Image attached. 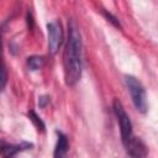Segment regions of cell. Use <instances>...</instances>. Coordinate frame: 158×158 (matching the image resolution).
Returning a JSON list of instances; mask_svg holds the SVG:
<instances>
[{
	"mask_svg": "<svg viewBox=\"0 0 158 158\" xmlns=\"http://www.w3.org/2000/svg\"><path fill=\"white\" fill-rule=\"evenodd\" d=\"M48 101H49V100H48V96H41L40 100H38V105H40V107H44L46 104H47Z\"/></svg>",
	"mask_w": 158,
	"mask_h": 158,
	"instance_id": "cell-11",
	"label": "cell"
},
{
	"mask_svg": "<svg viewBox=\"0 0 158 158\" xmlns=\"http://www.w3.org/2000/svg\"><path fill=\"white\" fill-rule=\"evenodd\" d=\"M47 31H48V51L51 54H56L62 44L63 40V32L59 22L52 21L47 25Z\"/></svg>",
	"mask_w": 158,
	"mask_h": 158,
	"instance_id": "cell-4",
	"label": "cell"
},
{
	"mask_svg": "<svg viewBox=\"0 0 158 158\" xmlns=\"http://www.w3.org/2000/svg\"><path fill=\"white\" fill-rule=\"evenodd\" d=\"M126 151L127 154L131 157H146L147 156V151H146V146L143 144V142L136 137H132L126 144Z\"/></svg>",
	"mask_w": 158,
	"mask_h": 158,
	"instance_id": "cell-5",
	"label": "cell"
},
{
	"mask_svg": "<svg viewBox=\"0 0 158 158\" xmlns=\"http://www.w3.org/2000/svg\"><path fill=\"white\" fill-rule=\"evenodd\" d=\"M81 36L77 23L70 20L68 23V38L63 52L64 80L69 86L75 85L81 77Z\"/></svg>",
	"mask_w": 158,
	"mask_h": 158,
	"instance_id": "cell-1",
	"label": "cell"
},
{
	"mask_svg": "<svg viewBox=\"0 0 158 158\" xmlns=\"http://www.w3.org/2000/svg\"><path fill=\"white\" fill-rule=\"evenodd\" d=\"M104 15H105V17L107 19V21H110L112 25H115L116 27H118V28H121V25H120V21L116 19V17H114L110 12H106V11H104Z\"/></svg>",
	"mask_w": 158,
	"mask_h": 158,
	"instance_id": "cell-10",
	"label": "cell"
},
{
	"mask_svg": "<svg viewBox=\"0 0 158 158\" xmlns=\"http://www.w3.org/2000/svg\"><path fill=\"white\" fill-rule=\"evenodd\" d=\"M112 109H114L115 116H116L117 122H118V126H120V132H121L122 142H123V144H126V143L133 137L131 120H130V117H128V115H127V112H126L123 105H122L121 101H118L117 99L114 100Z\"/></svg>",
	"mask_w": 158,
	"mask_h": 158,
	"instance_id": "cell-3",
	"label": "cell"
},
{
	"mask_svg": "<svg viewBox=\"0 0 158 158\" xmlns=\"http://www.w3.org/2000/svg\"><path fill=\"white\" fill-rule=\"evenodd\" d=\"M31 144L28 143H23V144H16V146H12V144H9V146H2L1 148V154L4 157H12L15 156L16 153H19L22 148H30Z\"/></svg>",
	"mask_w": 158,
	"mask_h": 158,
	"instance_id": "cell-7",
	"label": "cell"
},
{
	"mask_svg": "<svg viewBox=\"0 0 158 158\" xmlns=\"http://www.w3.org/2000/svg\"><path fill=\"white\" fill-rule=\"evenodd\" d=\"M44 64V58L40 56H31L27 58V67L31 70H38L43 67Z\"/></svg>",
	"mask_w": 158,
	"mask_h": 158,
	"instance_id": "cell-8",
	"label": "cell"
},
{
	"mask_svg": "<svg viewBox=\"0 0 158 158\" xmlns=\"http://www.w3.org/2000/svg\"><path fill=\"white\" fill-rule=\"evenodd\" d=\"M125 83L131 94V99H132V102H133L136 110L144 114L148 109V104H147V95H146V90H144L143 85L141 84V81L137 78H135L132 75H126Z\"/></svg>",
	"mask_w": 158,
	"mask_h": 158,
	"instance_id": "cell-2",
	"label": "cell"
},
{
	"mask_svg": "<svg viewBox=\"0 0 158 158\" xmlns=\"http://www.w3.org/2000/svg\"><path fill=\"white\" fill-rule=\"evenodd\" d=\"M5 84H6V69H5V67H4V68H2V85H1L2 89L5 88Z\"/></svg>",
	"mask_w": 158,
	"mask_h": 158,
	"instance_id": "cell-12",
	"label": "cell"
},
{
	"mask_svg": "<svg viewBox=\"0 0 158 158\" xmlns=\"http://www.w3.org/2000/svg\"><path fill=\"white\" fill-rule=\"evenodd\" d=\"M28 117H30V120H31V121L35 123V126H36L38 130H42V131L44 130V123L41 121V118H40V117H38V116H37V115H36L33 111L28 112Z\"/></svg>",
	"mask_w": 158,
	"mask_h": 158,
	"instance_id": "cell-9",
	"label": "cell"
},
{
	"mask_svg": "<svg viewBox=\"0 0 158 158\" xmlns=\"http://www.w3.org/2000/svg\"><path fill=\"white\" fill-rule=\"evenodd\" d=\"M68 138L64 133L57 131V144L54 149V157L56 158H62L67 154L68 152Z\"/></svg>",
	"mask_w": 158,
	"mask_h": 158,
	"instance_id": "cell-6",
	"label": "cell"
}]
</instances>
